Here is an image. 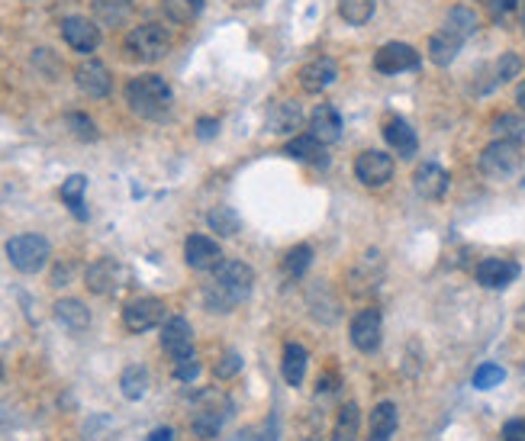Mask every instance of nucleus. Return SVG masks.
Instances as JSON below:
<instances>
[{"label": "nucleus", "mask_w": 525, "mask_h": 441, "mask_svg": "<svg viewBox=\"0 0 525 441\" xmlns=\"http://www.w3.org/2000/svg\"><path fill=\"white\" fill-rule=\"evenodd\" d=\"M233 441H274V438H262V432H258V428H252V432H239Z\"/></svg>", "instance_id": "48"}, {"label": "nucleus", "mask_w": 525, "mask_h": 441, "mask_svg": "<svg viewBox=\"0 0 525 441\" xmlns=\"http://www.w3.org/2000/svg\"><path fill=\"white\" fill-rule=\"evenodd\" d=\"M506 381V371L500 364H484L477 374H474V387L477 390H490V387H500Z\"/></svg>", "instance_id": "40"}, {"label": "nucleus", "mask_w": 525, "mask_h": 441, "mask_svg": "<svg viewBox=\"0 0 525 441\" xmlns=\"http://www.w3.org/2000/svg\"><path fill=\"white\" fill-rule=\"evenodd\" d=\"M477 168H481L484 178L506 180L522 168V149H519V142H510V139H496L481 152Z\"/></svg>", "instance_id": "5"}, {"label": "nucleus", "mask_w": 525, "mask_h": 441, "mask_svg": "<svg viewBox=\"0 0 525 441\" xmlns=\"http://www.w3.org/2000/svg\"><path fill=\"white\" fill-rule=\"evenodd\" d=\"M516 104H519V110H525V81L519 84V90H516Z\"/></svg>", "instance_id": "50"}, {"label": "nucleus", "mask_w": 525, "mask_h": 441, "mask_svg": "<svg viewBox=\"0 0 525 441\" xmlns=\"http://www.w3.org/2000/svg\"><path fill=\"white\" fill-rule=\"evenodd\" d=\"M416 65H419V52L406 42H387L374 55V68L381 75H400V71H410Z\"/></svg>", "instance_id": "11"}, {"label": "nucleus", "mask_w": 525, "mask_h": 441, "mask_svg": "<svg viewBox=\"0 0 525 441\" xmlns=\"http://www.w3.org/2000/svg\"><path fill=\"white\" fill-rule=\"evenodd\" d=\"M126 104L135 116H143V120H165L168 113H171V104H174V94L168 87L165 78L158 75H139L126 84Z\"/></svg>", "instance_id": "2"}, {"label": "nucleus", "mask_w": 525, "mask_h": 441, "mask_svg": "<svg viewBox=\"0 0 525 441\" xmlns=\"http://www.w3.org/2000/svg\"><path fill=\"white\" fill-rule=\"evenodd\" d=\"M358 428H361V412L355 403H345L336 416V428H332L329 441H358Z\"/></svg>", "instance_id": "29"}, {"label": "nucleus", "mask_w": 525, "mask_h": 441, "mask_svg": "<svg viewBox=\"0 0 525 441\" xmlns=\"http://www.w3.org/2000/svg\"><path fill=\"white\" fill-rule=\"evenodd\" d=\"M229 416H233L229 397H223L219 390H207V393L197 397V416L190 422V428H194L197 438H216L226 422H229Z\"/></svg>", "instance_id": "4"}, {"label": "nucleus", "mask_w": 525, "mask_h": 441, "mask_svg": "<svg viewBox=\"0 0 525 441\" xmlns=\"http://www.w3.org/2000/svg\"><path fill=\"white\" fill-rule=\"evenodd\" d=\"M84 190H88V178L84 174H71V178L61 184V200L71 207L78 219H88V210H84Z\"/></svg>", "instance_id": "30"}, {"label": "nucleus", "mask_w": 525, "mask_h": 441, "mask_svg": "<svg viewBox=\"0 0 525 441\" xmlns=\"http://www.w3.org/2000/svg\"><path fill=\"white\" fill-rule=\"evenodd\" d=\"M522 326H525V307H522Z\"/></svg>", "instance_id": "52"}, {"label": "nucleus", "mask_w": 525, "mask_h": 441, "mask_svg": "<svg viewBox=\"0 0 525 441\" xmlns=\"http://www.w3.org/2000/svg\"><path fill=\"white\" fill-rule=\"evenodd\" d=\"M49 254H52V248H49V242H45L42 235H36V232H23V235H14V239L7 242L10 264H14L16 271H23V274L42 271L45 264H49Z\"/></svg>", "instance_id": "6"}, {"label": "nucleus", "mask_w": 525, "mask_h": 441, "mask_svg": "<svg viewBox=\"0 0 525 441\" xmlns=\"http://www.w3.org/2000/svg\"><path fill=\"white\" fill-rule=\"evenodd\" d=\"M338 78V65L332 59H313L309 65L300 68V87L307 94H323L326 87H332Z\"/></svg>", "instance_id": "18"}, {"label": "nucleus", "mask_w": 525, "mask_h": 441, "mask_svg": "<svg viewBox=\"0 0 525 441\" xmlns=\"http://www.w3.org/2000/svg\"><path fill=\"white\" fill-rule=\"evenodd\" d=\"M303 106L293 104V100H281V104H274L268 110V120H264V126H268V133L274 135H293L303 129Z\"/></svg>", "instance_id": "17"}, {"label": "nucleus", "mask_w": 525, "mask_h": 441, "mask_svg": "<svg viewBox=\"0 0 525 441\" xmlns=\"http://www.w3.org/2000/svg\"><path fill=\"white\" fill-rule=\"evenodd\" d=\"M338 16L352 26H364L374 16V0H338Z\"/></svg>", "instance_id": "35"}, {"label": "nucleus", "mask_w": 525, "mask_h": 441, "mask_svg": "<svg viewBox=\"0 0 525 441\" xmlns=\"http://www.w3.org/2000/svg\"><path fill=\"white\" fill-rule=\"evenodd\" d=\"M207 223H210V229L216 232V235H223V239L239 235V229H242V219H239V213H235L233 207H216V210H210Z\"/></svg>", "instance_id": "33"}, {"label": "nucleus", "mask_w": 525, "mask_h": 441, "mask_svg": "<svg viewBox=\"0 0 525 441\" xmlns=\"http://www.w3.org/2000/svg\"><path fill=\"white\" fill-rule=\"evenodd\" d=\"M522 71V59H519L516 52H506V55H500L496 59V65H493V84H506V81H512V78Z\"/></svg>", "instance_id": "39"}, {"label": "nucleus", "mask_w": 525, "mask_h": 441, "mask_svg": "<svg viewBox=\"0 0 525 441\" xmlns=\"http://www.w3.org/2000/svg\"><path fill=\"white\" fill-rule=\"evenodd\" d=\"M161 348H165V354L171 361L194 352V329H190V322L184 316H171L161 326Z\"/></svg>", "instance_id": "13"}, {"label": "nucleus", "mask_w": 525, "mask_h": 441, "mask_svg": "<svg viewBox=\"0 0 525 441\" xmlns=\"http://www.w3.org/2000/svg\"><path fill=\"white\" fill-rule=\"evenodd\" d=\"M493 133L500 139H510V142H525V120L516 116V113H503V116H496L493 120Z\"/></svg>", "instance_id": "37"}, {"label": "nucleus", "mask_w": 525, "mask_h": 441, "mask_svg": "<svg viewBox=\"0 0 525 441\" xmlns=\"http://www.w3.org/2000/svg\"><path fill=\"white\" fill-rule=\"evenodd\" d=\"M458 52H461V42L451 39L448 32L438 30L436 36L428 39V59L436 61V65H451V61L458 59Z\"/></svg>", "instance_id": "31"}, {"label": "nucleus", "mask_w": 525, "mask_h": 441, "mask_svg": "<svg viewBox=\"0 0 525 441\" xmlns=\"http://www.w3.org/2000/svg\"><path fill=\"white\" fill-rule=\"evenodd\" d=\"M309 133H313L323 145L338 142V135H342V116H338L336 106H329V104L316 106L313 116H309Z\"/></svg>", "instance_id": "21"}, {"label": "nucleus", "mask_w": 525, "mask_h": 441, "mask_svg": "<svg viewBox=\"0 0 525 441\" xmlns=\"http://www.w3.org/2000/svg\"><path fill=\"white\" fill-rule=\"evenodd\" d=\"M416 194L422 197V200H442L445 194H448V171L438 165H432V161H426V165L416 168Z\"/></svg>", "instance_id": "19"}, {"label": "nucleus", "mask_w": 525, "mask_h": 441, "mask_svg": "<svg viewBox=\"0 0 525 441\" xmlns=\"http://www.w3.org/2000/svg\"><path fill=\"white\" fill-rule=\"evenodd\" d=\"M171 49V32L161 26V23H143V26H133L123 39V52L129 61H139V65H155L161 61Z\"/></svg>", "instance_id": "3"}, {"label": "nucleus", "mask_w": 525, "mask_h": 441, "mask_svg": "<svg viewBox=\"0 0 525 441\" xmlns=\"http://www.w3.org/2000/svg\"><path fill=\"white\" fill-rule=\"evenodd\" d=\"M397 426H400V412L393 403H377L374 409H371V422H368L371 438L387 441L393 432H397Z\"/></svg>", "instance_id": "27"}, {"label": "nucleus", "mask_w": 525, "mask_h": 441, "mask_svg": "<svg viewBox=\"0 0 525 441\" xmlns=\"http://www.w3.org/2000/svg\"><path fill=\"white\" fill-rule=\"evenodd\" d=\"M120 390H123V397L126 400H143L145 393H149V371L139 364L126 367L120 377Z\"/></svg>", "instance_id": "32"}, {"label": "nucleus", "mask_w": 525, "mask_h": 441, "mask_svg": "<svg viewBox=\"0 0 525 441\" xmlns=\"http://www.w3.org/2000/svg\"><path fill=\"white\" fill-rule=\"evenodd\" d=\"M500 435H503V441H525V419H510Z\"/></svg>", "instance_id": "45"}, {"label": "nucleus", "mask_w": 525, "mask_h": 441, "mask_svg": "<svg viewBox=\"0 0 525 441\" xmlns=\"http://www.w3.org/2000/svg\"><path fill=\"white\" fill-rule=\"evenodd\" d=\"M68 280H71V264H65V268H59L52 274V287H65Z\"/></svg>", "instance_id": "47"}, {"label": "nucleus", "mask_w": 525, "mask_h": 441, "mask_svg": "<svg viewBox=\"0 0 525 441\" xmlns=\"http://www.w3.org/2000/svg\"><path fill=\"white\" fill-rule=\"evenodd\" d=\"M75 84H78V90H81V94L100 100V97H106V94H110L113 75H110V68H106L104 61L84 59L81 65L75 68Z\"/></svg>", "instance_id": "10"}, {"label": "nucleus", "mask_w": 525, "mask_h": 441, "mask_svg": "<svg viewBox=\"0 0 525 441\" xmlns=\"http://www.w3.org/2000/svg\"><path fill=\"white\" fill-rule=\"evenodd\" d=\"M216 129H219V123L213 120V116H203V120H197V135H200V139H213V135H216Z\"/></svg>", "instance_id": "46"}, {"label": "nucleus", "mask_w": 525, "mask_h": 441, "mask_svg": "<svg viewBox=\"0 0 525 441\" xmlns=\"http://www.w3.org/2000/svg\"><path fill=\"white\" fill-rule=\"evenodd\" d=\"M161 7L171 23H194L203 14V0H161Z\"/></svg>", "instance_id": "34"}, {"label": "nucleus", "mask_w": 525, "mask_h": 441, "mask_svg": "<svg viewBox=\"0 0 525 441\" xmlns=\"http://www.w3.org/2000/svg\"><path fill=\"white\" fill-rule=\"evenodd\" d=\"M338 393V377L336 374H323L319 383H316V400L323 403V400H332Z\"/></svg>", "instance_id": "43"}, {"label": "nucleus", "mask_w": 525, "mask_h": 441, "mask_svg": "<svg viewBox=\"0 0 525 441\" xmlns=\"http://www.w3.org/2000/svg\"><path fill=\"white\" fill-rule=\"evenodd\" d=\"M61 39H65L75 52H94L100 45V26L88 16H68L61 20Z\"/></svg>", "instance_id": "12"}, {"label": "nucleus", "mask_w": 525, "mask_h": 441, "mask_svg": "<svg viewBox=\"0 0 525 441\" xmlns=\"http://www.w3.org/2000/svg\"><path fill=\"white\" fill-rule=\"evenodd\" d=\"M197 374H200V358H197L194 352L184 354V358L174 361V377H178L180 383H190L197 381Z\"/></svg>", "instance_id": "41"}, {"label": "nucleus", "mask_w": 525, "mask_h": 441, "mask_svg": "<svg viewBox=\"0 0 525 441\" xmlns=\"http://www.w3.org/2000/svg\"><path fill=\"white\" fill-rule=\"evenodd\" d=\"M149 441H174V432H171V428H155V432H152L149 435Z\"/></svg>", "instance_id": "49"}, {"label": "nucleus", "mask_w": 525, "mask_h": 441, "mask_svg": "<svg viewBox=\"0 0 525 441\" xmlns=\"http://www.w3.org/2000/svg\"><path fill=\"white\" fill-rule=\"evenodd\" d=\"M161 322H165V303L158 297H139L123 309V326H126V332H135V335L155 329Z\"/></svg>", "instance_id": "7"}, {"label": "nucleus", "mask_w": 525, "mask_h": 441, "mask_svg": "<svg viewBox=\"0 0 525 441\" xmlns=\"http://www.w3.org/2000/svg\"><path fill=\"white\" fill-rule=\"evenodd\" d=\"M371 441H377V438H371Z\"/></svg>", "instance_id": "53"}, {"label": "nucleus", "mask_w": 525, "mask_h": 441, "mask_svg": "<svg viewBox=\"0 0 525 441\" xmlns=\"http://www.w3.org/2000/svg\"><path fill=\"white\" fill-rule=\"evenodd\" d=\"M309 262H313V248H309V245L290 248V252H287V258H284V277H287V280H300V277L307 274Z\"/></svg>", "instance_id": "36"}, {"label": "nucleus", "mask_w": 525, "mask_h": 441, "mask_svg": "<svg viewBox=\"0 0 525 441\" xmlns=\"http://www.w3.org/2000/svg\"><path fill=\"white\" fill-rule=\"evenodd\" d=\"M55 322L68 332H84L90 326V309L75 297L59 299V303H55Z\"/></svg>", "instance_id": "24"}, {"label": "nucleus", "mask_w": 525, "mask_h": 441, "mask_svg": "<svg viewBox=\"0 0 525 441\" xmlns=\"http://www.w3.org/2000/svg\"><path fill=\"white\" fill-rule=\"evenodd\" d=\"M355 174L364 188H383L387 180L393 178V158L387 152L368 149L355 158Z\"/></svg>", "instance_id": "9"}, {"label": "nucleus", "mask_w": 525, "mask_h": 441, "mask_svg": "<svg viewBox=\"0 0 525 441\" xmlns=\"http://www.w3.org/2000/svg\"><path fill=\"white\" fill-rule=\"evenodd\" d=\"M255 284V274L245 262H235V258H223V262L213 268V280L203 287V303L210 313H233L239 303H245L248 293Z\"/></svg>", "instance_id": "1"}, {"label": "nucleus", "mask_w": 525, "mask_h": 441, "mask_svg": "<svg viewBox=\"0 0 525 441\" xmlns=\"http://www.w3.org/2000/svg\"><path fill=\"white\" fill-rule=\"evenodd\" d=\"M88 290L97 293V297H110V293L120 290V280H123V268L113 258H97V262L88 268Z\"/></svg>", "instance_id": "15"}, {"label": "nucleus", "mask_w": 525, "mask_h": 441, "mask_svg": "<svg viewBox=\"0 0 525 441\" xmlns=\"http://www.w3.org/2000/svg\"><path fill=\"white\" fill-rule=\"evenodd\" d=\"M65 126L71 129V135L81 139V142H94V139H97V126H94V120H90L88 113H68Z\"/></svg>", "instance_id": "38"}, {"label": "nucleus", "mask_w": 525, "mask_h": 441, "mask_svg": "<svg viewBox=\"0 0 525 441\" xmlns=\"http://www.w3.org/2000/svg\"><path fill=\"white\" fill-rule=\"evenodd\" d=\"M133 16V0H94L97 26H123Z\"/></svg>", "instance_id": "26"}, {"label": "nucleus", "mask_w": 525, "mask_h": 441, "mask_svg": "<svg viewBox=\"0 0 525 441\" xmlns=\"http://www.w3.org/2000/svg\"><path fill=\"white\" fill-rule=\"evenodd\" d=\"M474 277H477V284L487 287V290H503V287H510L519 277V264L506 262V258H484V262L477 264V271H474Z\"/></svg>", "instance_id": "14"}, {"label": "nucleus", "mask_w": 525, "mask_h": 441, "mask_svg": "<svg viewBox=\"0 0 525 441\" xmlns=\"http://www.w3.org/2000/svg\"><path fill=\"white\" fill-rule=\"evenodd\" d=\"M383 139H387V145H391L393 152H400L403 158H413L416 149H419V139H416L413 126H410L406 120H400V116L387 120V126H383Z\"/></svg>", "instance_id": "22"}, {"label": "nucleus", "mask_w": 525, "mask_h": 441, "mask_svg": "<svg viewBox=\"0 0 525 441\" xmlns=\"http://www.w3.org/2000/svg\"><path fill=\"white\" fill-rule=\"evenodd\" d=\"M381 277H383V264H381V252H368L355 264L352 271V290L355 293H374L381 287Z\"/></svg>", "instance_id": "20"}, {"label": "nucleus", "mask_w": 525, "mask_h": 441, "mask_svg": "<svg viewBox=\"0 0 525 441\" xmlns=\"http://www.w3.org/2000/svg\"><path fill=\"white\" fill-rule=\"evenodd\" d=\"M184 262L194 271H213L223 262V248L210 239V235H190L184 242Z\"/></svg>", "instance_id": "16"}, {"label": "nucleus", "mask_w": 525, "mask_h": 441, "mask_svg": "<svg viewBox=\"0 0 525 441\" xmlns=\"http://www.w3.org/2000/svg\"><path fill=\"white\" fill-rule=\"evenodd\" d=\"M442 32H448L451 39H458V42L465 45L467 39L477 32V14H474L471 7L448 10V16H445V23H442Z\"/></svg>", "instance_id": "25"}, {"label": "nucleus", "mask_w": 525, "mask_h": 441, "mask_svg": "<svg viewBox=\"0 0 525 441\" xmlns=\"http://www.w3.org/2000/svg\"><path fill=\"white\" fill-rule=\"evenodd\" d=\"M307 348L297 342H290L284 348V361H281V371H284V381L290 383V387H300L303 377H307Z\"/></svg>", "instance_id": "28"}, {"label": "nucleus", "mask_w": 525, "mask_h": 441, "mask_svg": "<svg viewBox=\"0 0 525 441\" xmlns=\"http://www.w3.org/2000/svg\"><path fill=\"white\" fill-rule=\"evenodd\" d=\"M381 335H383V316L377 307H368L361 309V313H355L352 319V345L358 348V352L371 354L381 348Z\"/></svg>", "instance_id": "8"}, {"label": "nucleus", "mask_w": 525, "mask_h": 441, "mask_svg": "<svg viewBox=\"0 0 525 441\" xmlns=\"http://www.w3.org/2000/svg\"><path fill=\"white\" fill-rule=\"evenodd\" d=\"M287 155L297 158V161H307V165H316V168H323L326 161H329V155H326V145L319 142L313 133L293 135L290 142H287Z\"/></svg>", "instance_id": "23"}, {"label": "nucleus", "mask_w": 525, "mask_h": 441, "mask_svg": "<svg viewBox=\"0 0 525 441\" xmlns=\"http://www.w3.org/2000/svg\"><path fill=\"white\" fill-rule=\"evenodd\" d=\"M242 371V358L235 352H226L223 358L216 361V367H213V374L219 377V381H229V377H235Z\"/></svg>", "instance_id": "42"}, {"label": "nucleus", "mask_w": 525, "mask_h": 441, "mask_svg": "<svg viewBox=\"0 0 525 441\" xmlns=\"http://www.w3.org/2000/svg\"><path fill=\"white\" fill-rule=\"evenodd\" d=\"M487 7H490V16H493V20H506V16L519 7V0H487Z\"/></svg>", "instance_id": "44"}, {"label": "nucleus", "mask_w": 525, "mask_h": 441, "mask_svg": "<svg viewBox=\"0 0 525 441\" xmlns=\"http://www.w3.org/2000/svg\"><path fill=\"white\" fill-rule=\"evenodd\" d=\"M0 381H4V364H0Z\"/></svg>", "instance_id": "51"}]
</instances>
